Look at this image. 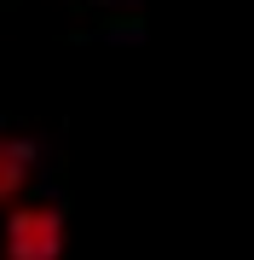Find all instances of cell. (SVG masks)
<instances>
[{"mask_svg":"<svg viewBox=\"0 0 254 260\" xmlns=\"http://www.w3.org/2000/svg\"><path fill=\"white\" fill-rule=\"evenodd\" d=\"M64 243H69L64 208H52V203H18V208H6L0 260H64Z\"/></svg>","mask_w":254,"mask_h":260,"instance_id":"6da1fadb","label":"cell"},{"mask_svg":"<svg viewBox=\"0 0 254 260\" xmlns=\"http://www.w3.org/2000/svg\"><path fill=\"white\" fill-rule=\"evenodd\" d=\"M29 174H35V145L18 139V133H0V214L18 208Z\"/></svg>","mask_w":254,"mask_h":260,"instance_id":"7a4b0ae2","label":"cell"}]
</instances>
